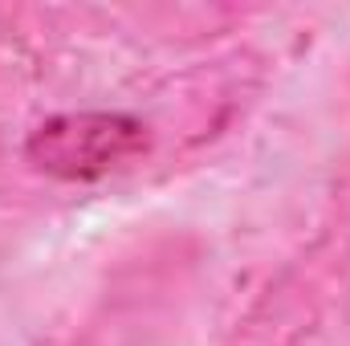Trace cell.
Masks as SVG:
<instances>
[{
	"mask_svg": "<svg viewBox=\"0 0 350 346\" xmlns=\"http://www.w3.org/2000/svg\"><path fill=\"white\" fill-rule=\"evenodd\" d=\"M147 151V127L126 114H62L29 139V159L57 179H98Z\"/></svg>",
	"mask_w": 350,
	"mask_h": 346,
	"instance_id": "1",
	"label": "cell"
}]
</instances>
